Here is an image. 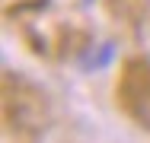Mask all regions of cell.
<instances>
[{
    "label": "cell",
    "instance_id": "6da1fadb",
    "mask_svg": "<svg viewBox=\"0 0 150 143\" xmlns=\"http://www.w3.org/2000/svg\"><path fill=\"white\" fill-rule=\"evenodd\" d=\"M121 102L131 111V118L150 130V67L147 64L128 67V73L121 76Z\"/></svg>",
    "mask_w": 150,
    "mask_h": 143
}]
</instances>
